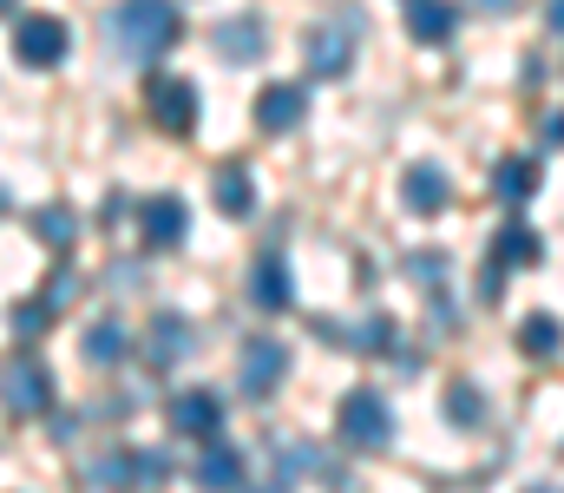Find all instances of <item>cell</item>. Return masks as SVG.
Wrapping results in <instances>:
<instances>
[{
	"label": "cell",
	"mask_w": 564,
	"mask_h": 493,
	"mask_svg": "<svg viewBox=\"0 0 564 493\" xmlns=\"http://www.w3.org/2000/svg\"><path fill=\"white\" fill-rule=\"evenodd\" d=\"M0 401H7V415H20V421L46 415V408H53V375H46V362H40V355H13V362L0 368Z\"/></svg>",
	"instance_id": "cell-4"
},
{
	"label": "cell",
	"mask_w": 564,
	"mask_h": 493,
	"mask_svg": "<svg viewBox=\"0 0 564 493\" xmlns=\"http://www.w3.org/2000/svg\"><path fill=\"white\" fill-rule=\"evenodd\" d=\"M492 264H499V270L539 264V231H525V224H506V231L492 237Z\"/></svg>",
	"instance_id": "cell-21"
},
{
	"label": "cell",
	"mask_w": 564,
	"mask_h": 493,
	"mask_svg": "<svg viewBox=\"0 0 564 493\" xmlns=\"http://www.w3.org/2000/svg\"><path fill=\"white\" fill-rule=\"evenodd\" d=\"M7 7H13V0H0V13H7Z\"/></svg>",
	"instance_id": "cell-32"
},
{
	"label": "cell",
	"mask_w": 564,
	"mask_h": 493,
	"mask_svg": "<svg viewBox=\"0 0 564 493\" xmlns=\"http://www.w3.org/2000/svg\"><path fill=\"white\" fill-rule=\"evenodd\" d=\"M46 323H53V303H20L13 310V335L26 342V335H46Z\"/></svg>",
	"instance_id": "cell-26"
},
{
	"label": "cell",
	"mask_w": 564,
	"mask_h": 493,
	"mask_svg": "<svg viewBox=\"0 0 564 493\" xmlns=\"http://www.w3.org/2000/svg\"><path fill=\"white\" fill-rule=\"evenodd\" d=\"M197 349V329H191V317H177V310H164V317H151V329H144V355L158 362V368H171V362H184Z\"/></svg>",
	"instance_id": "cell-11"
},
{
	"label": "cell",
	"mask_w": 564,
	"mask_h": 493,
	"mask_svg": "<svg viewBox=\"0 0 564 493\" xmlns=\"http://www.w3.org/2000/svg\"><path fill=\"white\" fill-rule=\"evenodd\" d=\"M164 474H171V461H164L158 448H112V454H99V461L79 468L86 487H126V493L164 487Z\"/></svg>",
	"instance_id": "cell-2"
},
{
	"label": "cell",
	"mask_w": 564,
	"mask_h": 493,
	"mask_svg": "<svg viewBox=\"0 0 564 493\" xmlns=\"http://www.w3.org/2000/svg\"><path fill=\"white\" fill-rule=\"evenodd\" d=\"M453 26H459V7H453V0H408V33H414L421 46L453 40Z\"/></svg>",
	"instance_id": "cell-15"
},
{
	"label": "cell",
	"mask_w": 564,
	"mask_h": 493,
	"mask_svg": "<svg viewBox=\"0 0 564 493\" xmlns=\"http://www.w3.org/2000/svg\"><path fill=\"white\" fill-rule=\"evenodd\" d=\"M257 493H282V487H257Z\"/></svg>",
	"instance_id": "cell-31"
},
{
	"label": "cell",
	"mask_w": 564,
	"mask_h": 493,
	"mask_svg": "<svg viewBox=\"0 0 564 493\" xmlns=\"http://www.w3.org/2000/svg\"><path fill=\"white\" fill-rule=\"evenodd\" d=\"M144 112H151L158 132L184 139V132L197 126V86L177 79V73H158V79H144Z\"/></svg>",
	"instance_id": "cell-5"
},
{
	"label": "cell",
	"mask_w": 564,
	"mask_h": 493,
	"mask_svg": "<svg viewBox=\"0 0 564 493\" xmlns=\"http://www.w3.org/2000/svg\"><path fill=\"white\" fill-rule=\"evenodd\" d=\"M539 191V159H499V171H492V197L499 204H525Z\"/></svg>",
	"instance_id": "cell-19"
},
{
	"label": "cell",
	"mask_w": 564,
	"mask_h": 493,
	"mask_svg": "<svg viewBox=\"0 0 564 493\" xmlns=\"http://www.w3.org/2000/svg\"><path fill=\"white\" fill-rule=\"evenodd\" d=\"M263 46H270V40H263V20H257V13H237V20L217 26V53H224L230 66H237V60H263Z\"/></svg>",
	"instance_id": "cell-17"
},
{
	"label": "cell",
	"mask_w": 564,
	"mask_h": 493,
	"mask_svg": "<svg viewBox=\"0 0 564 493\" xmlns=\"http://www.w3.org/2000/svg\"><path fill=\"white\" fill-rule=\"evenodd\" d=\"M86 362H93V368H119V362H126V329L112 323V317L86 329Z\"/></svg>",
	"instance_id": "cell-22"
},
{
	"label": "cell",
	"mask_w": 564,
	"mask_h": 493,
	"mask_svg": "<svg viewBox=\"0 0 564 493\" xmlns=\"http://www.w3.org/2000/svg\"><path fill=\"white\" fill-rule=\"evenodd\" d=\"M250 481V461H243V448H204L197 454V487L204 493H230V487H243Z\"/></svg>",
	"instance_id": "cell-14"
},
{
	"label": "cell",
	"mask_w": 564,
	"mask_h": 493,
	"mask_svg": "<svg viewBox=\"0 0 564 493\" xmlns=\"http://www.w3.org/2000/svg\"><path fill=\"white\" fill-rule=\"evenodd\" d=\"M33 231H40L53 250H73V237H79V217H73L66 204H46V211H33Z\"/></svg>",
	"instance_id": "cell-23"
},
{
	"label": "cell",
	"mask_w": 564,
	"mask_h": 493,
	"mask_svg": "<svg viewBox=\"0 0 564 493\" xmlns=\"http://www.w3.org/2000/svg\"><path fill=\"white\" fill-rule=\"evenodd\" d=\"M250 297H257V310H289V303H295L289 264H282L276 250H270V257H257V270H250Z\"/></svg>",
	"instance_id": "cell-16"
},
{
	"label": "cell",
	"mask_w": 564,
	"mask_h": 493,
	"mask_svg": "<svg viewBox=\"0 0 564 493\" xmlns=\"http://www.w3.org/2000/svg\"><path fill=\"white\" fill-rule=\"evenodd\" d=\"M302 46H308V73H315V79H335V73L355 66V33H348V26H315Z\"/></svg>",
	"instance_id": "cell-12"
},
{
	"label": "cell",
	"mask_w": 564,
	"mask_h": 493,
	"mask_svg": "<svg viewBox=\"0 0 564 493\" xmlns=\"http://www.w3.org/2000/svg\"><path fill=\"white\" fill-rule=\"evenodd\" d=\"M0 217H7V184H0Z\"/></svg>",
	"instance_id": "cell-30"
},
{
	"label": "cell",
	"mask_w": 564,
	"mask_h": 493,
	"mask_svg": "<svg viewBox=\"0 0 564 493\" xmlns=\"http://www.w3.org/2000/svg\"><path fill=\"white\" fill-rule=\"evenodd\" d=\"M217 211L224 217H250L257 211V178L243 164H217Z\"/></svg>",
	"instance_id": "cell-18"
},
{
	"label": "cell",
	"mask_w": 564,
	"mask_h": 493,
	"mask_svg": "<svg viewBox=\"0 0 564 493\" xmlns=\"http://www.w3.org/2000/svg\"><path fill=\"white\" fill-rule=\"evenodd\" d=\"M519 349H525L532 362H552V355L564 349V323L552 317V310H539V317H525V323H519Z\"/></svg>",
	"instance_id": "cell-20"
},
{
	"label": "cell",
	"mask_w": 564,
	"mask_h": 493,
	"mask_svg": "<svg viewBox=\"0 0 564 493\" xmlns=\"http://www.w3.org/2000/svg\"><path fill=\"white\" fill-rule=\"evenodd\" d=\"M486 7H492V13H512V7H519V0H486Z\"/></svg>",
	"instance_id": "cell-29"
},
{
	"label": "cell",
	"mask_w": 564,
	"mask_h": 493,
	"mask_svg": "<svg viewBox=\"0 0 564 493\" xmlns=\"http://www.w3.org/2000/svg\"><path fill=\"white\" fill-rule=\"evenodd\" d=\"M184 237H191V204L171 197V191H151V197L139 204V244L171 250V244H184Z\"/></svg>",
	"instance_id": "cell-7"
},
{
	"label": "cell",
	"mask_w": 564,
	"mask_h": 493,
	"mask_svg": "<svg viewBox=\"0 0 564 493\" xmlns=\"http://www.w3.org/2000/svg\"><path fill=\"white\" fill-rule=\"evenodd\" d=\"M315 468H322V461H315V448H308V441H289V448H282V461H276L282 481H302V474H315Z\"/></svg>",
	"instance_id": "cell-25"
},
{
	"label": "cell",
	"mask_w": 564,
	"mask_h": 493,
	"mask_svg": "<svg viewBox=\"0 0 564 493\" xmlns=\"http://www.w3.org/2000/svg\"><path fill=\"white\" fill-rule=\"evenodd\" d=\"M112 26H119V46L139 53V60H158V53H171L184 40V20H177L171 0H126Z\"/></svg>",
	"instance_id": "cell-1"
},
{
	"label": "cell",
	"mask_w": 564,
	"mask_h": 493,
	"mask_svg": "<svg viewBox=\"0 0 564 493\" xmlns=\"http://www.w3.org/2000/svg\"><path fill=\"white\" fill-rule=\"evenodd\" d=\"M446 421H459V428H479V421H486V408H479V388H473V382L446 388Z\"/></svg>",
	"instance_id": "cell-24"
},
{
	"label": "cell",
	"mask_w": 564,
	"mask_h": 493,
	"mask_svg": "<svg viewBox=\"0 0 564 493\" xmlns=\"http://www.w3.org/2000/svg\"><path fill=\"white\" fill-rule=\"evenodd\" d=\"M545 146H564V112H552V119H545Z\"/></svg>",
	"instance_id": "cell-27"
},
{
	"label": "cell",
	"mask_w": 564,
	"mask_h": 493,
	"mask_svg": "<svg viewBox=\"0 0 564 493\" xmlns=\"http://www.w3.org/2000/svg\"><path fill=\"white\" fill-rule=\"evenodd\" d=\"M401 197H408V211L440 217V211L453 204V178H446L440 164H408V178H401Z\"/></svg>",
	"instance_id": "cell-13"
},
{
	"label": "cell",
	"mask_w": 564,
	"mask_h": 493,
	"mask_svg": "<svg viewBox=\"0 0 564 493\" xmlns=\"http://www.w3.org/2000/svg\"><path fill=\"white\" fill-rule=\"evenodd\" d=\"M545 20H552V26L564 33V0H552V7H545Z\"/></svg>",
	"instance_id": "cell-28"
},
{
	"label": "cell",
	"mask_w": 564,
	"mask_h": 493,
	"mask_svg": "<svg viewBox=\"0 0 564 493\" xmlns=\"http://www.w3.org/2000/svg\"><path fill=\"white\" fill-rule=\"evenodd\" d=\"M66 46H73V33H66V20H53V13H26L20 33H13V53H20V66H33V73H53V66L66 60Z\"/></svg>",
	"instance_id": "cell-6"
},
{
	"label": "cell",
	"mask_w": 564,
	"mask_h": 493,
	"mask_svg": "<svg viewBox=\"0 0 564 493\" xmlns=\"http://www.w3.org/2000/svg\"><path fill=\"white\" fill-rule=\"evenodd\" d=\"M171 428L177 435H191V441H210L217 428H224V401L210 395V388H184V395H171Z\"/></svg>",
	"instance_id": "cell-10"
},
{
	"label": "cell",
	"mask_w": 564,
	"mask_h": 493,
	"mask_svg": "<svg viewBox=\"0 0 564 493\" xmlns=\"http://www.w3.org/2000/svg\"><path fill=\"white\" fill-rule=\"evenodd\" d=\"M335 435H341L348 454H375V448H388L394 415H388V401H381L375 388H355V395L341 401V415H335Z\"/></svg>",
	"instance_id": "cell-3"
},
{
	"label": "cell",
	"mask_w": 564,
	"mask_h": 493,
	"mask_svg": "<svg viewBox=\"0 0 564 493\" xmlns=\"http://www.w3.org/2000/svg\"><path fill=\"white\" fill-rule=\"evenodd\" d=\"M302 119H308V86L270 79V86L257 93V126H263V132H295Z\"/></svg>",
	"instance_id": "cell-9"
},
{
	"label": "cell",
	"mask_w": 564,
	"mask_h": 493,
	"mask_svg": "<svg viewBox=\"0 0 564 493\" xmlns=\"http://www.w3.org/2000/svg\"><path fill=\"white\" fill-rule=\"evenodd\" d=\"M282 375H289V349L282 342H243V355H237V388L250 395V401H263L270 388H276Z\"/></svg>",
	"instance_id": "cell-8"
}]
</instances>
